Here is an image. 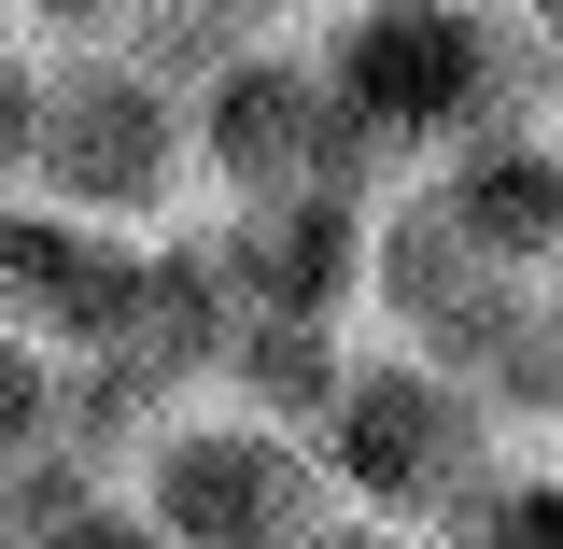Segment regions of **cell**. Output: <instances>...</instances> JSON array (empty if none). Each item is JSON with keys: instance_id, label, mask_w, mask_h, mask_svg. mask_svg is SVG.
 <instances>
[{"instance_id": "obj_1", "label": "cell", "mask_w": 563, "mask_h": 549, "mask_svg": "<svg viewBox=\"0 0 563 549\" xmlns=\"http://www.w3.org/2000/svg\"><path fill=\"white\" fill-rule=\"evenodd\" d=\"M310 57L352 99V128L380 141L395 184L479 128H536L550 113V43L507 29L493 0H352V14L310 29Z\"/></svg>"}, {"instance_id": "obj_2", "label": "cell", "mask_w": 563, "mask_h": 549, "mask_svg": "<svg viewBox=\"0 0 563 549\" xmlns=\"http://www.w3.org/2000/svg\"><path fill=\"white\" fill-rule=\"evenodd\" d=\"M14 198L70 211V226H113V240H155L169 211L198 198L184 85H155L128 43H29V155H14Z\"/></svg>"}, {"instance_id": "obj_3", "label": "cell", "mask_w": 563, "mask_h": 549, "mask_svg": "<svg viewBox=\"0 0 563 549\" xmlns=\"http://www.w3.org/2000/svg\"><path fill=\"white\" fill-rule=\"evenodd\" d=\"M310 451H324V493H339V507L409 521V536H451V521L507 480V422H493L451 366H422V352H395V339H352Z\"/></svg>"}, {"instance_id": "obj_4", "label": "cell", "mask_w": 563, "mask_h": 549, "mask_svg": "<svg viewBox=\"0 0 563 549\" xmlns=\"http://www.w3.org/2000/svg\"><path fill=\"white\" fill-rule=\"evenodd\" d=\"M184 155H198V198H380L395 184L310 43H268L184 85Z\"/></svg>"}, {"instance_id": "obj_5", "label": "cell", "mask_w": 563, "mask_h": 549, "mask_svg": "<svg viewBox=\"0 0 563 549\" xmlns=\"http://www.w3.org/2000/svg\"><path fill=\"white\" fill-rule=\"evenodd\" d=\"M128 493H141V521L169 549H310V521L339 507L324 493V451L296 422H254V409H225V395L155 422L128 451Z\"/></svg>"}, {"instance_id": "obj_6", "label": "cell", "mask_w": 563, "mask_h": 549, "mask_svg": "<svg viewBox=\"0 0 563 549\" xmlns=\"http://www.w3.org/2000/svg\"><path fill=\"white\" fill-rule=\"evenodd\" d=\"M366 211L380 198H211L198 254L225 310L268 325H366Z\"/></svg>"}, {"instance_id": "obj_7", "label": "cell", "mask_w": 563, "mask_h": 549, "mask_svg": "<svg viewBox=\"0 0 563 549\" xmlns=\"http://www.w3.org/2000/svg\"><path fill=\"white\" fill-rule=\"evenodd\" d=\"M409 184L451 211L465 240L521 254V268H550V254H563V128H550V113H536V128H479V141H451V155H422Z\"/></svg>"}, {"instance_id": "obj_8", "label": "cell", "mask_w": 563, "mask_h": 549, "mask_svg": "<svg viewBox=\"0 0 563 549\" xmlns=\"http://www.w3.org/2000/svg\"><path fill=\"white\" fill-rule=\"evenodd\" d=\"M324 0H128L99 43H128L155 85H211L225 57H268V43H310Z\"/></svg>"}, {"instance_id": "obj_9", "label": "cell", "mask_w": 563, "mask_h": 549, "mask_svg": "<svg viewBox=\"0 0 563 549\" xmlns=\"http://www.w3.org/2000/svg\"><path fill=\"white\" fill-rule=\"evenodd\" d=\"M437 549H563V480H550V465H507Z\"/></svg>"}, {"instance_id": "obj_10", "label": "cell", "mask_w": 563, "mask_h": 549, "mask_svg": "<svg viewBox=\"0 0 563 549\" xmlns=\"http://www.w3.org/2000/svg\"><path fill=\"white\" fill-rule=\"evenodd\" d=\"M57 381H70V352H43L29 325H0V465L57 437Z\"/></svg>"}, {"instance_id": "obj_11", "label": "cell", "mask_w": 563, "mask_h": 549, "mask_svg": "<svg viewBox=\"0 0 563 549\" xmlns=\"http://www.w3.org/2000/svg\"><path fill=\"white\" fill-rule=\"evenodd\" d=\"M29 549H169V536L141 521V493H128V480H99L85 507H57V521H43Z\"/></svg>"}, {"instance_id": "obj_12", "label": "cell", "mask_w": 563, "mask_h": 549, "mask_svg": "<svg viewBox=\"0 0 563 549\" xmlns=\"http://www.w3.org/2000/svg\"><path fill=\"white\" fill-rule=\"evenodd\" d=\"M113 14H128V0H14V29H29V43H99Z\"/></svg>"}, {"instance_id": "obj_13", "label": "cell", "mask_w": 563, "mask_h": 549, "mask_svg": "<svg viewBox=\"0 0 563 549\" xmlns=\"http://www.w3.org/2000/svg\"><path fill=\"white\" fill-rule=\"evenodd\" d=\"M310 549H437V536H409V521H366V507H324V521H310Z\"/></svg>"}, {"instance_id": "obj_14", "label": "cell", "mask_w": 563, "mask_h": 549, "mask_svg": "<svg viewBox=\"0 0 563 549\" xmlns=\"http://www.w3.org/2000/svg\"><path fill=\"white\" fill-rule=\"evenodd\" d=\"M493 14H507V29H536V43L563 57V0H493Z\"/></svg>"}, {"instance_id": "obj_15", "label": "cell", "mask_w": 563, "mask_h": 549, "mask_svg": "<svg viewBox=\"0 0 563 549\" xmlns=\"http://www.w3.org/2000/svg\"><path fill=\"white\" fill-rule=\"evenodd\" d=\"M550 128H563V57H550Z\"/></svg>"}, {"instance_id": "obj_16", "label": "cell", "mask_w": 563, "mask_h": 549, "mask_svg": "<svg viewBox=\"0 0 563 549\" xmlns=\"http://www.w3.org/2000/svg\"><path fill=\"white\" fill-rule=\"evenodd\" d=\"M550 480H563V422H550Z\"/></svg>"}, {"instance_id": "obj_17", "label": "cell", "mask_w": 563, "mask_h": 549, "mask_svg": "<svg viewBox=\"0 0 563 549\" xmlns=\"http://www.w3.org/2000/svg\"><path fill=\"white\" fill-rule=\"evenodd\" d=\"M550 282H563V254H550Z\"/></svg>"}]
</instances>
